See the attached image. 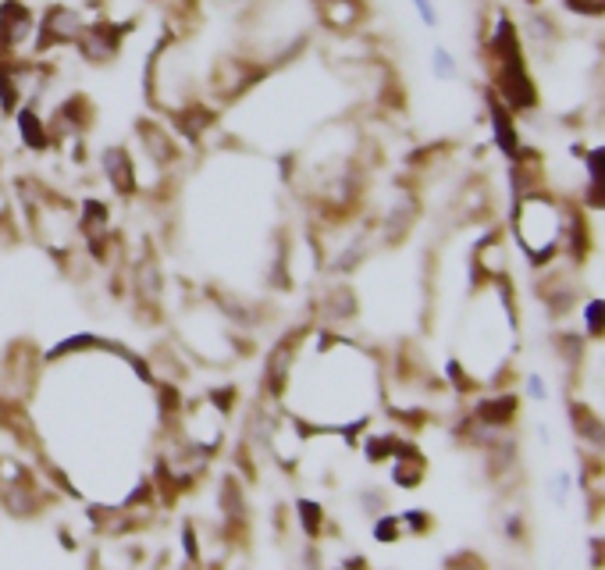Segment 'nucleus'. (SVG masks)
<instances>
[{
	"label": "nucleus",
	"mask_w": 605,
	"mask_h": 570,
	"mask_svg": "<svg viewBox=\"0 0 605 570\" xmlns=\"http://www.w3.org/2000/svg\"><path fill=\"white\" fill-rule=\"evenodd\" d=\"M513 236L521 242L530 264H552L556 253H563L567 239V210L552 196L538 190L521 193L513 207Z\"/></svg>",
	"instance_id": "1"
},
{
	"label": "nucleus",
	"mask_w": 605,
	"mask_h": 570,
	"mask_svg": "<svg viewBox=\"0 0 605 570\" xmlns=\"http://www.w3.org/2000/svg\"><path fill=\"white\" fill-rule=\"evenodd\" d=\"M85 29H90V19H85L82 8H76V4H54L39 19L36 36H39V47H71V43L82 39Z\"/></svg>",
	"instance_id": "2"
},
{
	"label": "nucleus",
	"mask_w": 605,
	"mask_h": 570,
	"mask_svg": "<svg viewBox=\"0 0 605 570\" xmlns=\"http://www.w3.org/2000/svg\"><path fill=\"white\" fill-rule=\"evenodd\" d=\"M313 14L331 33H353L364 22L367 8L364 0H313Z\"/></svg>",
	"instance_id": "3"
},
{
	"label": "nucleus",
	"mask_w": 605,
	"mask_h": 570,
	"mask_svg": "<svg viewBox=\"0 0 605 570\" xmlns=\"http://www.w3.org/2000/svg\"><path fill=\"white\" fill-rule=\"evenodd\" d=\"M431 76H435L438 82L459 79V57L445 47V43H435V47H431Z\"/></svg>",
	"instance_id": "4"
},
{
	"label": "nucleus",
	"mask_w": 605,
	"mask_h": 570,
	"mask_svg": "<svg viewBox=\"0 0 605 570\" xmlns=\"http://www.w3.org/2000/svg\"><path fill=\"white\" fill-rule=\"evenodd\" d=\"M584 324L592 335H602L605 332V296H592L584 304Z\"/></svg>",
	"instance_id": "5"
},
{
	"label": "nucleus",
	"mask_w": 605,
	"mask_h": 570,
	"mask_svg": "<svg viewBox=\"0 0 605 570\" xmlns=\"http://www.w3.org/2000/svg\"><path fill=\"white\" fill-rule=\"evenodd\" d=\"M413 11H416V19H421L424 29H438L442 25V14L435 8V0H410Z\"/></svg>",
	"instance_id": "6"
},
{
	"label": "nucleus",
	"mask_w": 605,
	"mask_h": 570,
	"mask_svg": "<svg viewBox=\"0 0 605 570\" xmlns=\"http://www.w3.org/2000/svg\"><path fill=\"white\" fill-rule=\"evenodd\" d=\"M567 4L578 8V11H592V14L605 11V0H567Z\"/></svg>",
	"instance_id": "7"
}]
</instances>
